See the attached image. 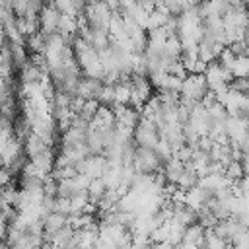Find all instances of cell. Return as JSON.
<instances>
[{
  "instance_id": "1",
  "label": "cell",
  "mask_w": 249,
  "mask_h": 249,
  "mask_svg": "<svg viewBox=\"0 0 249 249\" xmlns=\"http://www.w3.org/2000/svg\"><path fill=\"white\" fill-rule=\"evenodd\" d=\"M130 167H132L134 173L152 175V173H156L158 169H161V161L158 160V156L154 154V150L136 146V148H134V158H132Z\"/></svg>"
},
{
  "instance_id": "2",
  "label": "cell",
  "mask_w": 249,
  "mask_h": 249,
  "mask_svg": "<svg viewBox=\"0 0 249 249\" xmlns=\"http://www.w3.org/2000/svg\"><path fill=\"white\" fill-rule=\"evenodd\" d=\"M160 136H158V130L152 123L140 119L138 124L134 126V134H132V142L134 146H140V148H148V150H154L156 144H158Z\"/></svg>"
},
{
  "instance_id": "3",
  "label": "cell",
  "mask_w": 249,
  "mask_h": 249,
  "mask_svg": "<svg viewBox=\"0 0 249 249\" xmlns=\"http://www.w3.org/2000/svg\"><path fill=\"white\" fill-rule=\"evenodd\" d=\"M107 167H109V163H107V160L103 156H88L86 160L74 163L76 173H84L89 179H99L105 173Z\"/></svg>"
},
{
  "instance_id": "4",
  "label": "cell",
  "mask_w": 249,
  "mask_h": 249,
  "mask_svg": "<svg viewBox=\"0 0 249 249\" xmlns=\"http://www.w3.org/2000/svg\"><path fill=\"white\" fill-rule=\"evenodd\" d=\"M58 18H60V14L53 8V4H43L41 12H39V33H43L45 37L56 33Z\"/></svg>"
},
{
  "instance_id": "5",
  "label": "cell",
  "mask_w": 249,
  "mask_h": 249,
  "mask_svg": "<svg viewBox=\"0 0 249 249\" xmlns=\"http://www.w3.org/2000/svg\"><path fill=\"white\" fill-rule=\"evenodd\" d=\"M21 156H23V144H21V140L12 138V140L8 142V146L4 148V152L0 154V158H2V167H12V165L16 163V160H19Z\"/></svg>"
},
{
  "instance_id": "6",
  "label": "cell",
  "mask_w": 249,
  "mask_h": 249,
  "mask_svg": "<svg viewBox=\"0 0 249 249\" xmlns=\"http://www.w3.org/2000/svg\"><path fill=\"white\" fill-rule=\"evenodd\" d=\"M101 88V82L99 80H91V78H80L78 82V88H76V93L80 99L84 101H89V99H95L97 91Z\"/></svg>"
},
{
  "instance_id": "7",
  "label": "cell",
  "mask_w": 249,
  "mask_h": 249,
  "mask_svg": "<svg viewBox=\"0 0 249 249\" xmlns=\"http://www.w3.org/2000/svg\"><path fill=\"white\" fill-rule=\"evenodd\" d=\"M208 196H210L208 193H204L202 189H198V187L195 185V187H191L189 191H185V206L191 208L193 212H198V210L204 206V200H206Z\"/></svg>"
},
{
  "instance_id": "8",
  "label": "cell",
  "mask_w": 249,
  "mask_h": 249,
  "mask_svg": "<svg viewBox=\"0 0 249 249\" xmlns=\"http://www.w3.org/2000/svg\"><path fill=\"white\" fill-rule=\"evenodd\" d=\"M31 161V165L41 173V175H49L51 171H53V165H54V156H53V152L51 150H45L43 154H39V156H35V158H31L29 160Z\"/></svg>"
},
{
  "instance_id": "9",
  "label": "cell",
  "mask_w": 249,
  "mask_h": 249,
  "mask_svg": "<svg viewBox=\"0 0 249 249\" xmlns=\"http://www.w3.org/2000/svg\"><path fill=\"white\" fill-rule=\"evenodd\" d=\"M45 150H49V148L43 144V140H41L37 134L29 132V134L25 136V140H23V152H25V156H27L29 160L35 158V156H39V154H43Z\"/></svg>"
},
{
  "instance_id": "10",
  "label": "cell",
  "mask_w": 249,
  "mask_h": 249,
  "mask_svg": "<svg viewBox=\"0 0 249 249\" xmlns=\"http://www.w3.org/2000/svg\"><path fill=\"white\" fill-rule=\"evenodd\" d=\"M183 243H191V245L202 249V245H204V228L200 224H193V226L185 228Z\"/></svg>"
},
{
  "instance_id": "11",
  "label": "cell",
  "mask_w": 249,
  "mask_h": 249,
  "mask_svg": "<svg viewBox=\"0 0 249 249\" xmlns=\"http://www.w3.org/2000/svg\"><path fill=\"white\" fill-rule=\"evenodd\" d=\"M86 142V132L78 130V128H68L66 132H62L60 138V148H78Z\"/></svg>"
},
{
  "instance_id": "12",
  "label": "cell",
  "mask_w": 249,
  "mask_h": 249,
  "mask_svg": "<svg viewBox=\"0 0 249 249\" xmlns=\"http://www.w3.org/2000/svg\"><path fill=\"white\" fill-rule=\"evenodd\" d=\"M64 226H66V216H62L58 212H49L43 218V233H54Z\"/></svg>"
},
{
  "instance_id": "13",
  "label": "cell",
  "mask_w": 249,
  "mask_h": 249,
  "mask_svg": "<svg viewBox=\"0 0 249 249\" xmlns=\"http://www.w3.org/2000/svg\"><path fill=\"white\" fill-rule=\"evenodd\" d=\"M196 181H198V177H196V173L193 171V167L189 165V163H185V167H183V171H181V175H179V179H177V189H181V191H189L191 187H195L196 185Z\"/></svg>"
},
{
  "instance_id": "14",
  "label": "cell",
  "mask_w": 249,
  "mask_h": 249,
  "mask_svg": "<svg viewBox=\"0 0 249 249\" xmlns=\"http://www.w3.org/2000/svg\"><path fill=\"white\" fill-rule=\"evenodd\" d=\"M113 97H115V103L113 105L128 107V101H130V84H115L113 86Z\"/></svg>"
},
{
  "instance_id": "15",
  "label": "cell",
  "mask_w": 249,
  "mask_h": 249,
  "mask_svg": "<svg viewBox=\"0 0 249 249\" xmlns=\"http://www.w3.org/2000/svg\"><path fill=\"white\" fill-rule=\"evenodd\" d=\"M89 202V196L86 191H78L70 196V214H82V208Z\"/></svg>"
},
{
  "instance_id": "16",
  "label": "cell",
  "mask_w": 249,
  "mask_h": 249,
  "mask_svg": "<svg viewBox=\"0 0 249 249\" xmlns=\"http://www.w3.org/2000/svg\"><path fill=\"white\" fill-rule=\"evenodd\" d=\"M25 47L31 51V54H43L45 53V35L43 33H35L31 37H27Z\"/></svg>"
},
{
  "instance_id": "17",
  "label": "cell",
  "mask_w": 249,
  "mask_h": 249,
  "mask_svg": "<svg viewBox=\"0 0 249 249\" xmlns=\"http://www.w3.org/2000/svg\"><path fill=\"white\" fill-rule=\"evenodd\" d=\"M105 191H107V189H105V185L101 183V179H91V183H89L88 189H86V193H88V196H89V202H97V200L103 196Z\"/></svg>"
},
{
  "instance_id": "18",
  "label": "cell",
  "mask_w": 249,
  "mask_h": 249,
  "mask_svg": "<svg viewBox=\"0 0 249 249\" xmlns=\"http://www.w3.org/2000/svg\"><path fill=\"white\" fill-rule=\"evenodd\" d=\"M247 74H249V58L247 56H235L231 76L233 78H247Z\"/></svg>"
},
{
  "instance_id": "19",
  "label": "cell",
  "mask_w": 249,
  "mask_h": 249,
  "mask_svg": "<svg viewBox=\"0 0 249 249\" xmlns=\"http://www.w3.org/2000/svg\"><path fill=\"white\" fill-rule=\"evenodd\" d=\"M97 107H99V103L95 101V99H89V101H84V105H82V109H80V117L86 121V123H89L91 119H93V115H95V111H97Z\"/></svg>"
},
{
  "instance_id": "20",
  "label": "cell",
  "mask_w": 249,
  "mask_h": 249,
  "mask_svg": "<svg viewBox=\"0 0 249 249\" xmlns=\"http://www.w3.org/2000/svg\"><path fill=\"white\" fill-rule=\"evenodd\" d=\"M53 212H58L62 216H70V198H62V196H56L54 198V210Z\"/></svg>"
},
{
  "instance_id": "21",
  "label": "cell",
  "mask_w": 249,
  "mask_h": 249,
  "mask_svg": "<svg viewBox=\"0 0 249 249\" xmlns=\"http://www.w3.org/2000/svg\"><path fill=\"white\" fill-rule=\"evenodd\" d=\"M12 171L8 169V167H0V189H4V187H10V183H12Z\"/></svg>"
},
{
  "instance_id": "22",
  "label": "cell",
  "mask_w": 249,
  "mask_h": 249,
  "mask_svg": "<svg viewBox=\"0 0 249 249\" xmlns=\"http://www.w3.org/2000/svg\"><path fill=\"white\" fill-rule=\"evenodd\" d=\"M150 249H175L173 245H169L167 241H160V243H152Z\"/></svg>"
},
{
  "instance_id": "23",
  "label": "cell",
  "mask_w": 249,
  "mask_h": 249,
  "mask_svg": "<svg viewBox=\"0 0 249 249\" xmlns=\"http://www.w3.org/2000/svg\"><path fill=\"white\" fill-rule=\"evenodd\" d=\"M6 231H8V222L0 216V239H4V237H6Z\"/></svg>"
},
{
  "instance_id": "24",
  "label": "cell",
  "mask_w": 249,
  "mask_h": 249,
  "mask_svg": "<svg viewBox=\"0 0 249 249\" xmlns=\"http://www.w3.org/2000/svg\"><path fill=\"white\" fill-rule=\"evenodd\" d=\"M0 249H12V247H10V245H8L4 239H0Z\"/></svg>"
},
{
  "instance_id": "25",
  "label": "cell",
  "mask_w": 249,
  "mask_h": 249,
  "mask_svg": "<svg viewBox=\"0 0 249 249\" xmlns=\"http://www.w3.org/2000/svg\"><path fill=\"white\" fill-rule=\"evenodd\" d=\"M0 167H2V158H0Z\"/></svg>"
}]
</instances>
